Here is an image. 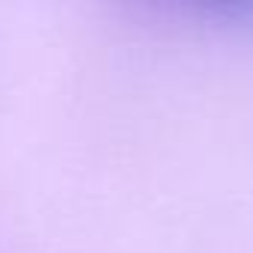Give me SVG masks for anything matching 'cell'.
<instances>
[{"label":"cell","instance_id":"6da1fadb","mask_svg":"<svg viewBox=\"0 0 253 253\" xmlns=\"http://www.w3.org/2000/svg\"><path fill=\"white\" fill-rule=\"evenodd\" d=\"M173 15L191 18L197 24L229 30V33H253V0H209V3H182L170 9Z\"/></svg>","mask_w":253,"mask_h":253}]
</instances>
